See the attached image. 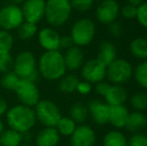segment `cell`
<instances>
[{
    "label": "cell",
    "instance_id": "cell-1",
    "mask_svg": "<svg viewBox=\"0 0 147 146\" xmlns=\"http://www.w3.org/2000/svg\"><path fill=\"white\" fill-rule=\"evenodd\" d=\"M39 74L47 80H59L66 73L63 54L59 50L44 51L37 61Z\"/></svg>",
    "mask_w": 147,
    "mask_h": 146
},
{
    "label": "cell",
    "instance_id": "cell-2",
    "mask_svg": "<svg viewBox=\"0 0 147 146\" xmlns=\"http://www.w3.org/2000/svg\"><path fill=\"white\" fill-rule=\"evenodd\" d=\"M5 117L8 127L20 133L30 131L37 122L34 109L23 104H18L9 108Z\"/></svg>",
    "mask_w": 147,
    "mask_h": 146
},
{
    "label": "cell",
    "instance_id": "cell-3",
    "mask_svg": "<svg viewBox=\"0 0 147 146\" xmlns=\"http://www.w3.org/2000/svg\"><path fill=\"white\" fill-rule=\"evenodd\" d=\"M72 12L70 0H46L44 18L51 27L56 28L68 21Z\"/></svg>",
    "mask_w": 147,
    "mask_h": 146
},
{
    "label": "cell",
    "instance_id": "cell-4",
    "mask_svg": "<svg viewBox=\"0 0 147 146\" xmlns=\"http://www.w3.org/2000/svg\"><path fill=\"white\" fill-rule=\"evenodd\" d=\"M13 71L21 79H29L36 82L39 72L35 55L30 51L19 52L14 58Z\"/></svg>",
    "mask_w": 147,
    "mask_h": 146
},
{
    "label": "cell",
    "instance_id": "cell-5",
    "mask_svg": "<svg viewBox=\"0 0 147 146\" xmlns=\"http://www.w3.org/2000/svg\"><path fill=\"white\" fill-rule=\"evenodd\" d=\"M33 109L36 120L44 127H55L62 117L57 104L48 99H40Z\"/></svg>",
    "mask_w": 147,
    "mask_h": 146
},
{
    "label": "cell",
    "instance_id": "cell-6",
    "mask_svg": "<svg viewBox=\"0 0 147 146\" xmlns=\"http://www.w3.org/2000/svg\"><path fill=\"white\" fill-rule=\"evenodd\" d=\"M96 27L94 22L88 18H81L74 22L70 36L76 46H86L94 39Z\"/></svg>",
    "mask_w": 147,
    "mask_h": 146
},
{
    "label": "cell",
    "instance_id": "cell-7",
    "mask_svg": "<svg viewBox=\"0 0 147 146\" xmlns=\"http://www.w3.org/2000/svg\"><path fill=\"white\" fill-rule=\"evenodd\" d=\"M24 21L21 7L15 4H6L0 8V28L7 31L16 30Z\"/></svg>",
    "mask_w": 147,
    "mask_h": 146
},
{
    "label": "cell",
    "instance_id": "cell-8",
    "mask_svg": "<svg viewBox=\"0 0 147 146\" xmlns=\"http://www.w3.org/2000/svg\"><path fill=\"white\" fill-rule=\"evenodd\" d=\"M132 74L133 69L131 64L125 59L116 58L107 66L106 69V76L108 77L109 81L117 85H121L129 81Z\"/></svg>",
    "mask_w": 147,
    "mask_h": 146
},
{
    "label": "cell",
    "instance_id": "cell-9",
    "mask_svg": "<svg viewBox=\"0 0 147 146\" xmlns=\"http://www.w3.org/2000/svg\"><path fill=\"white\" fill-rule=\"evenodd\" d=\"M15 94L17 96L20 104L34 107L39 102L40 98V91L37 86L36 82L31 81L29 79H21L16 88Z\"/></svg>",
    "mask_w": 147,
    "mask_h": 146
},
{
    "label": "cell",
    "instance_id": "cell-10",
    "mask_svg": "<svg viewBox=\"0 0 147 146\" xmlns=\"http://www.w3.org/2000/svg\"><path fill=\"white\" fill-rule=\"evenodd\" d=\"M120 13L119 4L116 0H102L96 8V18L100 23L109 25L116 21Z\"/></svg>",
    "mask_w": 147,
    "mask_h": 146
},
{
    "label": "cell",
    "instance_id": "cell-11",
    "mask_svg": "<svg viewBox=\"0 0 147 146\" xmlns=\"http://www.w3.org/2000/svg\"><path fill=\"white\" fill-rule=\"evenodd\" d=\"M46 0H24L21 10L25 21L37 24L44 18Z\"/></svg>",
    "mask_w": 147,
    "mask_h": 146
},
{
    "label": "cell",
    "instance_id": "cell-12",
    "mask_svg": "<svg viewBox=\"0 0 147 146\" xmlns=\"http://www.w3.org/2000/svg\"><path fill=\"white\" fill-rule=\"evenodd\" d=\"M107 66L98 59H91L82 65L81 75L89 83H97L102 81L106 76Z\"/></svg>",
    "mask_w": 147,
    "mask_h": 146
},
{
    "label": "cell",
    "instance_id": "cell-13",
    "mask_svg": "<svg viewBox=\"0 0 147 146\" xmlns=\"http://www.w3.org/2000/svg\"><path fill=\"white\" fill-rule=\"evenodd\" d=\"M96 141V134L90 126L80 124L76 126L74 132L70 135L71 146H93Z\"/></svg>",
    "mask_w": 147,
    "mask_h": 146
},
{
    "label": "cell",
    "instance_id": "cell-14",
    "mask_svg": "<svg viewBox=\"0 0 147 146\" xmlns=\"http://www.w3.org/2000/svg\"><path fill=\"white\" fill-rule=\"evenodd\" d=\"M60 34L53 27H44L37 33L38 43L45 51L59 50Z\"/></svg>",
    "mask_w": 147,
    "mask_h": 146
},
{
    "label": "cell",
    "instance_id": "cell-15",
    "mask_svg": "<svg viewBox=\"0 0 147 146\" xmlns=\"http://www.w3.org/2000/svg\"><path fill=\"white\" fill-rule=\"evenodd\" d=\"M88 112L91 114V117L94 122L98 125H104L108 122L109 118V105L100 100H91L89 101Z\"/></svg>",
    "mask_w": 147,
    "mask_h": 146
},
{
    "label": "cell",
    "instance_id": "cell-16",
    "mask_svg": "<svg viewBox=\"0 0 147 146\" xmlns=\"http://www.w3.org/2000/svg\"><path fill=\"white\" fill-rule=\"evenodd\" d=\"M60 134L55 127H44L35 136L36 146H57Z\"/></svg>",
    "mask_w": 147,
    "mask_h": 146
},
{
    "label": "cell",
    "instance_id": "cell-17",
    "mask_svg": "<svg viewBox=\"0 0 147 146\" xmlns=\"http://www.w3.org/2000/svg\"><path fill=\"white\" fill-rule=\"evenodd\" d=\"M63 57L66 68L69 70H77L83 65L84 53L79 46L73 45L72 47L68 48L65 51Z\"/></svg>",
    "mask_w": 147,
    "mask_h": 146
},
{
    "label": "cell",
    "instance_id": "cell-18",
    "mask_svg": "<svg viewBox=\"0 0 147 146\" xmlns=\"http://www.w3.org/2000/svg\"><path fill=\"white\" fill-rule=\"evenodd\" d=\"M128 115H129V111L123 104L109 106L108 122H110L111 125L116 128H123L127 122Z\"/></svg>",
    "mask_w": 147,
    "mask_h": 146
},
{
    "label": "cell",
    "instance_id": "cell-19",
    "mask_svg": "<svg viewBox=\"0 0 147 146\" xmlns=\"http://www.w3.org/2000/svg\"><path fill=\"white\" fill-rule=\"evenodd\" d=\"M105 100L109 106L121 105L127 99V91L121 85H110L107 93L105 94Z\"/></svg>",
    "mask_w": 147,
    "mask_h": 146
},
{
    "label": "cell",
    "instance_id": "cell-20",
    "mask_svg": "<svg viewBox=\"0 0 147 146\" xmlns=\"http://www.w3.org/2000/svg\"><path fill=\"white\" fill-rule=\"evenodd\" d=\"M116 56H117V50L113 43L109 42V41H103L99 45L96 59H98L104 65L108 66L111 62H113L116 59Z\"/></svg>",
    "mask_w": 147,
    "mask_h": 146
},
{
    "label": "cell",
    "instance_id": "cell-21",
    "mask_svg": "<svg viewBox=\"0 0 147 146\" xmlns=\"http://www.w3.org/2000/svg\"><path fill=\"white\" fill-rule=\"evenodd\" d=\"M147 126V117L141 111H134L129 113L125 127L128 131L137 133L142 131Z\"/></svg>",
    "mask_w": 147,
    "mask_h": 146
},
{
    "label": "cell",
    "instance_id": "cell-22",
    "mask_svg": "<svg viewBox=\"0 0 147 146\" xmlns=\"http://www.w3.org/2000/svg\"><path fill=\"white\" fill-rule=\"evenodd\" d=\"M23 143V133H20L14 129H4L0 135L1 146H19Z\"/></svg>",
    "mask_w": 147,
    "mask_h": 146
},
{
    "label": "cell",
    "instance_id": "cell-23",
    "mask_svg": "<svg viewBox=\"0 0 147 146\" xmlns=\"http://www.w3.org/2000/svg\"><path fill=\"white\" fill-rule=\"evenodd\" d=\"M70 118L76 124H83L88 117V108L82 102H75L71 105L69 110Z\"/></svg>",
    "mask_w": 147,
    "mask_h": 146
},
{
    "label": "cell",
    "instance_id": "cell-24",
    "mask_svg": "<svg viewBox=\"0 0 147 146\" xmlns=\"http://www.w3.org/2000/svg\"><path fill=\"white\" fill-rule=\"evenodd\" d=\"M79 79L74 74H64L59 79L58 87L62 93L69 94L76 91Z\"/></svg>",
    "mask_w": 147,
    "mask_h": 146
},
{
    "label": "cell",
    "instance_id": "cell-25",
    "mask_svg": "<svg viewBox=\"0 0 147 146\" xmlns=\"http://www.w3.org/2000/svg\"><path fill=\"white\" fill-rule=\"evenodd\" d=\"M131 54L138 59L147 58V39L143 37H138L131 41L129 45Z\"/></svg>",
    "mask_w": 147,
    "mask_h": 146
},
{
    "label": "cell",
    "instance_id": "cell-26",
    "mask_svg": "<svg viewBox=\"0 0 147 146\" xmlns=\"http://www.w3.org/2000/svg\"><path fill=\"white\" fill-rule=\"evenodd\" d=\"M104 146H127V140L122 132L112 130L106 133L103 138Z\"/></svg>",
    "mask_w": 147,
    "mask_h": 146
},
{
    "label": "cell",
    "instance_id": "cell-27",
    "mask_svg": "<svg viewBox=\"0 0 147 146\" xmlns=\"http://www.w3.org/2000/svg\"><path fill=\"white\" fill-rule=\"evenodd\" d=\"M16 30H17L18 37L21 40H29L34 36H36L37 33H38L37 24L31 23V22L25 21V20Z\"/></svg>",
    "mask_w": 147,
    "mask_h": 146
},
{
    "label": "cell",
    "instance_id": "cell-28",
    "mask_svg": "<svg viewBox=\"0 0 147 146\" xmlns=\"http://www.w3.org/2000/svg\"><path fill=\"white\" fill-rule=\"evenodd\" d=\"M20 80H21V78L14 71H10V72L3 74L1 80H0V84L5 90L14 92L17 88Z\"/></svg>",
    "mask_w": 147,
    "mask_h": 146
},
{
    "label": "cell",
    "instance_id": "cell-29",
    "mask_svg": "<svg viewBox=\"0 0 147 146\" xmlns=\"http://www.w3.org/2000/svg\"><path fill=\"white\" fill-rule=\"evenodd\" d=\"M14 45V37L7 30L0 29V55L8 54Z\"/></svg>",
    "mask_w": 147,
    "mask_h": 146
},
{
    "label": "cell",
    "instance_id": "cell-30",
    "mask_svg": "<svg viewBox=\"0 0 147 146\" xmlns=\"http://www.w3.org/2000/svg\"><path fill=\"white\" fill-rule=\"evenodd\" d=\"M58 133L63 136H70L76 128V123L70 117H61L55 126Z\"/></svg>",
    "mask_w": 147,
    "mask_h": 146
},
{
    "label": "cell",
    "instance_id": "cell-31",
    "mask_svg": "<svg viewBox=\"0 0 147 146\" xmlns=\"http://www.w3.org/2000/svg\"><path fill=\"white\" fill-rule=\"evenodd\" d=\"M134 77L141 87L147 89V61L142 62L134 70Z\"/></svg>",
    "mask_w": 147,
    "mask_h": 146
},
{
    "label": "cell",
    "instance_id": "cell-32",
    "mask_svg": "<svg viewBox=\"0 0 147 146\" xmlns=\"http://www.w3.org/2000/svg\"><path fill=\"white\" fill-rule=\"evenodd\" d=\"M130 103L132 107L137 111H143L147 109V94L144 92H138L131 96Z\"/></svg>",
    "mask_w": 147,
    "mask_h": 146
},
{
    "label": "cell",
    "instance_id": "cell-33",
    "mask_svg": "<svg viewBox=\"0 0 147 146\" xmlns=\"http://www.w3.org/2000/svg\"><path fill=\"white\" fill-rule=\"evenodd\" d=\"M72 10L77 12H87L93 7L94 0H70Z\"/></svg>",
    "mask_w": 147,
    "mask_h": 146
},
{
    "label": "cell",
    "instance_id": "cell-34",
    "mask_svg": "<svg viewBox=\"0 0 147 146\" xmlns=\"http://www.w3.org/2000/svg\"><path fill=\"white\" fill-rule=\"evenodd\" d=\"M14 58L10 53L4 55H0V72L5 74L10 71H13Z\"/></svg>",
    "mask_w": 147,
    "mask_h": 146
},
{
    "label": "cell",
    "instance_id": "cell-35",
    "mask_svg": "<svg viewBox=\"0 0 147 146\" xmlns=\"http://www.w3.org/2000/svg\"><path fill=\"white\" fill-rule=\"evenodd\" d=\"M136 19L138 20L140 25L147 28V2H143L139 6H137Z\"/></svg>",
    "mask_w": 147,
    "mask_h": 146
},
{
    "label": "cell",
    "instance_id": "cell-36",
    "mask_svg": "<svg viewBox=\"0 0 147 146\" xmlns=\"http://www.w3.org/2000/svg\"><path fill=\"white\" fill-rule=\"evenodd\" d=\"M120 13L125 19H134L137 15V6L128 3L120 8Z\"/></svg>",
    "mask_w": 147,
    "mask_h": 146
},
{
    "label": "cell",
    "instance_id": "cell-37",
    "mask_svg": "<svg viewBox=\"0 0 147 146\" xmlns=\"http://www.w3.org/2000/svg\"><path fill=\"white\" fill-rule=\"evenodd\" d=\"M129 146H147V135L142 132L133 134L129 139Z\"/></svg>",
    "mask_w": 147,
    "mask_h": 146
},
{
    "label": "cell",
    "instance_id": "cell-38",
    "mask_svg": "<svg viewBox=\"0 0 147 146\" xmlns=\"http://www.w3.org/2000/svg\"><path fill=\"white\" fill-rule=\"evenodd\" d=\"M108 31L112 36L120 37L122 35V32H123V28H122L121 23H119V22H117V21H114L108 25Z\"/></svg>",
    "mask_w": 147,
    "mask_h": 146
},
{
    "label": "cell",
    "instance_id": "cell-39",
    "mask_svg": "<svg viewBox=\"0 0 147 146\" xmlns=\"http://www.w3.org/2000/svg\"><path fill=\"white\" fill-rule=\"evenodd\" d=\"M91 90H92L91 83L85 81V80H83V81H80V80H79V82H78V85H77V88H76V91H77L78 93L82 94V95H86V94L90 93Z\"/></svg>",
    "mask_w": 147,
    "mask_h": 146
},
{
    "label": "cell",
    "instance_id": "cell-40",
    "mask_svg": "<svg viewBox=\"0 0 147 146\" xmlns=\"http://www.w3.org/2000/svg\"><path fill=\"white\" fill-rule=\"evenodd\" d=\"M109 87H110V84L107 83L105 81H99L96 83V86H95V91L98 95H101V96H105V94L107 93L108 91Z\"/></svg>",
    "mask_w": 147,
    "mask_h": 146
},
{
    "label": "cell",
    "instance_id": "cell-41",
    "mask_svg": "<svg viewBox=\"0 0 147 146\" xmlns=\"http://www.w3.org/2000/svg\"><path fill=\"white\" fill-rule=\"evenodd\" d=\"M73 45H74L73 40H72V38L70 35H64V36L60 37L59 49H65V50H67L68 48L72 47Z\"/></svg>",
    "mask_w": 147,
    "mask_h": 146
},
{
    "label": "cell",
    "instance_id": "cell-42",
    "mask_svg": "<svg viewBox=\"0 0 147 146\" xmlns=\"http://www.w3.org/2000/svg\"><path fill=\"white\" fill-rule=\"evenodd\" d=\"M8 110V103L4 98L0 97V118L6 114Z\"/></svg>",
    "mask_w": 147,
    "mask_h": 146
},
{
    "label": "cell",
    "instance_id": "cell-43",
    "mask_svg": "<svg viewBox=\"0 0 147 146\" xmlns=\"http://www.w3.org/2000/svg\"><path fill=\"white\" fill-rule=\"evenodd\" d=\"M128 2H129V4H132L134 6H139L140 4L145 2V0H128Z\"/></svg>",
    "mask_w": 147,
    "mask_h": 146
},
{
    "label": "cell",
    "instance_id": "cell-44",
    "mask_svg": "<svg viewBox=\"0 0 147 146\" xmlns=\"http://www.w3.org/2000/svg\"><path fill=\"white\" fill-rule=\"evenodd\" d=\"M11 4H15V5H20L24 2V0H8Z\"/></svg>",
    "mask_w": 147,
    "mask_h": 146
},
{
    "label": "cell",
    "instance_id": "cell-45",
    "mask_svg": "<svg viewBox=\"0 0 147 146\" xmlns=\"http://www.w3.org/2000/svg\"><path fill=\"white\" fill-rule=\"evenodd\" d=\"M4 129H5V127H4L3 122H2L1 118H0V135L2 134V132H3V131H4Z\"/></svg>",
    "mask_w": 147,
    "mask_h": 146
},
{
    "label": "cell",
    "instance_id": "cell-46",
    "mask_svg": "<svg viewBox=\"0 0 147 146\" xmlns=\"http://www.w3.org/2000/svg\"><path fill=\"white\" fill-rule=\"evenodd\" d=\"M19 146H31L29 143H22V144H20Z\"/></svg>",
    "mask_w": 147,
    "mask_h": 146
},
{
    "label": "cell",
    "instance_id": "cell-47",
    "mask_svg": "<svg viewBox=\"0 0 147 146\" xmlns=\"http://www.w3.org/2000/svg\"><path fill=\"white\" fill-rule=\"evenodd\" d=\"M99 1H102V0H99Z\"/></svg>",
    "mask_w": 147,
    "mask_h": 146
},
{
    "label": "cell",
    "instance_id": "cell-48",
    "mask_svg": "<svg viewBox=\"0 0 147 146\" xmlns=\"http://www.w3.org/2000/svg\"><path fill=\"white\" fill-rule=\"evenodd\" d=\"M127 146H129V145H127Z\"/></svg>",
    "mask_w": 147,
    "mask_h": 146
}]
</instances>
